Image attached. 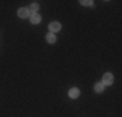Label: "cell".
<instances>
[{"label": "cell", "mask_w": 122, "mask_h": 117, "mask_svg": "<svg viewBox=\"0 0 122 117\" xmlns=\"http://www.w3.org/2000/svg\"><path fill=\"white\" fill-rule=\"evenodd\" d=\"M113 83V75L112 73H105L103 77V85H107V86H109V85Z\"/></svg>", "instance_id": "1"}, {"label": "cell", "mask_w": 122, "mask_h": 117, "mask_svg": "<svg viewBox=\"0 0 122 117\" xmlns=\"http://www.w3.org/2000/svg\"><path fill=\"white\" fill-rule=\"evenodd\" d=\"M48 29L51 30V33H56V31H60L61 25H60L59 22H51L48 25Z\"/></svg>", "instance_id": "2"}, {"label": "cell", "mask_w": 122, "mask_h": 117, "mask_svg": "<svg viewBox=\"0 0 122 117\" xmlns=\"http://www.w3.org/2000/svg\"><path fill=\"white\" fill-rule=\"evenodd\" d=\"M17 14H18V17H21V18H26V17H29V9L27 8H20L18 12H17Z\"/></svg>", "instance_id": "3"}, {"label": "cell", "mask_w": 122, "mask_h": 117, "mask_svg": "<svg viewBox=\"0 0 122 117\" xmlns=\"http://www.w3.org/2000/svg\"><path fill=\"white\" fill-rule=\"evenodd\" d=\"M40 20H42V17H40V14H38V13H33L31 17H30V21H31V23H34V25L39 23Z\"/></svg>", "instance_id": "4"}, {"label": "cell", "mask_w": 122, "mask_h": 117, "mask_svg": "<svg viewBox=\"0 0 122 117\" xmlns=\"http://www.w3.org/2000/svg\"><path fill=\"white\" fill-rule=\"evenodd\" d=\"M69 96H70L71 99H77L78 96H79V90L78 89H71L70 91H69Z\"/></svg>", "instance_id": "5"}, {"label": "cell", "mask_w": 122, "mask_h": 117, "mask_svg": "<svg viewBox=\"0 0 122 117\" xmlns=\"http://www.w3.org/2000/svg\"><path fill=\"white\" fill-rule=\"evenodd\" d=\"M46 39H47V42L48 43H51V44H52V43H55V42H56V35H55V34H47V38H46Z\"/></svg>", "instance_id": "6"}, {"label": "cell", "mask_w": 122, "mask_h": 117, "mask_svg": "<svg viewBox=\"0 0 122 117\" xmlns=\"http://www.w3.org/2000/svg\"><path fill=\"white\" fill-rule=\"evenodd\" d=\"M103 90H104V85L101 83V82H99V83L95 85V91L96 92H101Z\"/></svg>", "instance_id": "7"}, {"label": "cell", "mask_w": 122, "mask_h": 117, "mask_svg": "<svg viewBox=\"0 0 122 117\" xmlns=\"http://www.w3.org/2000/svg\"><path fill=\"white\" fill-rule=\"evenodd\" d=\"M39 9V5L38 4H35V3H34V4H31V7H30V11L33 12V13H35V12Z\"/></svg>", "instance_id": "8"}, {"label": "cell", "mask_w": 122, "mask_h": 117, "mask_svg": "<svg viewBox=\"0 0 122 117\" xmlns=\"http://www.w3.org/2000/svg\"><path fill=\"white\" fill-rule=\"evenodd\" d=\"M81 3H82L83 5H92V4H94V1H90V0H85V1L82 0Z\"/></svg>", "instance_id": "9"}]
</instances>
